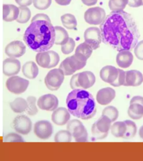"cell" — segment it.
Instances as JSON below:
<instances>
[{"label": "cell", "mask_w": 143, "mask_h": 161, "mask_svg": "<svg viewBox=\"0 0 143 161\" xmlns=\"http://www.w3.org/2000/svg\"><path fill=\"white\" fill-rule=\"evenodd\" d=\"M102 115L108 117L112 122H114L118 118V111L113 106H108L103 109Z\"/></svg>", "instance_id": "cell-34"}, {"label": "cell", "mask_w": 143, "mask_h": 161, "mask_svg": "<svg viewBox=\"0 0 143 161\" xmlns=\"http://www.w3.org/2000/svg\"><path fill=\"white\" fill-rule=\"evenodd\" d=\"M72 0H55V2L60 6H67L69 5Z\"/></svg>", "instance_id": "cell-48"}, {"label": "cell", "mask_w": 143, "mask_h": 161, "mask_svg": "<svg viewBox=\"0 0 143 161\" xmlns=\"http://www.w3.org/2000/svg\"><path fill=\"white\" fill-rule=\"evenodd\" d=\"M139 136H140V137L143 140V125L141 126L140 127V128L139 129Z\"/></svg>", "instance_id": "cell-49"}, {"label": "cell", "mask_w": 143, "mask_h": 161, "mask_svg": "<svg viewBox=\"0 0 143 161\" xmlns=\"http://www.w3.org/2000/svg\"><path fill=\"white\" fill-rule=\"evenodd\" d=\"M29 85V81L19 76H11L8 78L6 86L11 93L19 95L24 92Z\"/></svg>", "instance_id": "cell-9"}, {"label": "cell", "mask_w": 143, "mask_h": 161, "mask_svg": "<svg viewBox=\"0 0 143 161\" xmlns=\"http://www.w3.org/2000/svg\"><path fill=\"white\" fill-rule=\"evenodd\" d=\"M67 130L70 132L77 142H85L88 141L87 131L82 123L77 119L69 121L67 126Z\"/></svg>", "instance_id": "cell-7"}, {"label": "cell", "mask_w": 143, "mask_h": 161, "mask_svg": "<svg viewBox=\"0 0 143 161\" xmlns=\"http://www.w3.org/2000/svg\"><path fill=\"white\" fill-rule=\"evenodd\" d=\"M10 106L14 113H22L28 108V103L24 98L18 97L10 103Z\"/></svg>", "instance_id": "cell-27"}, {"label": "cell", "mask_w": 143, "mask_h": 161, "mask_svg": "<svg viewBox=\"0 0 143 161\" xmlns=\"http://www.w3.org/2000/svg\"><path fill=\"white\" fill-rule=\"evenodd\" d=\"M135 103H139L143 106V97L139 96H136L133 97L130 100V104Z\"/></svg>", "instance_id": "cell-46"}, {"label": "cell", "mask_w": 143, "mask_h": 161, "mask_svg": "<svg viewBox=\"0 0 143 161\" xmlns=\"http://www.w3.org/2000/svg\"><path fill=\"white\" fill-rule=\"evenodd\" d=\"M118 74V68L113 65H106L101 69L100 76L105 82L111 84L116 80Z\"/></svg>", "instance_id": "cell-20"}, {"label": "cell", "mask_w": 143, "mask_h": 161, "mask_svg": "<svg viewBox=\"0 0 143 161\" xmlns=\"http://www.w3.org/2000/svg\"><path fill=\"white\" fill-rule=\"evenodd\" d=\"M87 62L80 59L74 54L65 58L60 63L59 68L63 70L65 75H73L77 70H80L86 65Z\"/></svg>", "instance_id": "cell-6"}, {"label": "cell", "mask_w": 143, "mask_h": 161, "mask_svg": "<svg viewBox=\"0 0 143 161\" xmlns=\"http://www.w3.org/2000/svg\"><path fill=\"white\" fill-rule=\"evenodd\" d=\"M37 20H48L49 21H51L50 18H49L48 15H45L44 14H38L33 17L31 22Z\"/></svg>", "instance_id": "cell-44"}, {"label": "cell", "mask_w": 143, "mask_h": 161, "mask_svg": "<svg viewBox=\"0 0 143 161\" xmlns=\"http://www.w3.org/2000/svg\"><path fill=\"white\" fill-rule=\"evenodd\" d=\"M19 15V8L15 5L4 4L3 5V20L11 22L16 20Z\"/></svg>", "instance_id": "cell-22"}, {"label": "cell", "mask_w": 143, "mask_h": 161, "mask_svg": "<svg viewBox=\"0 0 143 161\" xmlns=\"http://www.w3.org/2000/svg\"><path fill=\"white\" fill-rule=\"evenodd\" d=\"M134 54L138 59L143 60V40L138 42L134 48Z\"/></svg>", "instance_id": "cell-41"}, {"label": "cell", "mask_w": 143, "mask_h": 161, "mask_svg": "<svg viewBox=\"0 0 143 161\" xmlns=\"http://www.w3.org/2000/svg\"><path fill=\"white\" fill-rule=\"evenodd\" d=\"M105 10L100 7L90 8L85 13V22L90 25H100L106 18Z\"/></svg>", "instance_id": "cell-10"}, {"label": "cell", "mask_w": 143, "mask_h": 161, "mask_svg": "<svg viewBox=\"0 0 143 161\" xmlns=\"http://www.w3.org/2000/svg\"><path fill=\"white\" fill-rule=\"evenodd\" d=\"M59 104L58 99L52 94H46L41 96L38 99V107L43 110L54 111L58 108Z\"/></svg>", "instance_id": "cell-14"}, {"label": "cell", "mask_w": 143, "mask_h": 161, "mask_svg": "<svg viewBox=\"0 0 143 161\" xmlns=\"http://www.w3.org/2000/svg\"><path fill=\"white\" fill-rule=\"evenodd\" d=\"M100 29L103 43L118 52L133 50L140 37L134 18L124 10L110 13Z\"/></svg>", "instance_id": "cell-1"}, {"label": "cell", "mask_w": 143, "mask_h": 161, "mask_svg": "<svg viewBox=\"0 0 143 161\" xmlns=\"http://www.w3.org/2000/svg\"><path fill=\"white\" fill-rule=\"evenodd\" d=\"M13 127L18 133L27 135L32 129V122L29 118L24 115H18L13 121Z\"/></svg>", "instance_id": "cell-12"}, {"label": "cell", "mask_w": 143, "mask_h": 161, "mask_svg": "<svg viewBox=\"0 0 143 161\" xmlns=\"http://www.w3.org/2000/svg\"><path fill=\"white\" fill-rule=\"evenodd\" d=\"M112 121L110 119L106 116L102 115L98 120L95 123L96 127L98 130L103 134H108V131L111 129V124Z\"/></svg>", "instance_id": "cell-26"}, {"label": "cell", "mask_w": 143, "mask_h": 161, "mask_svg": "<svg viewBox=\"0 0 143 161\" xmlns=\"http://www.w3.org/2000/svg\"><path fill=\"white\" fill-rule=\"evenodd\" d=\"M128 5L131 8H138L143 6V0H129Z\"/></svg>", "instance_id": "cell-43"}, {"label": "cell", "mask_w": 143, "mask_h": 161, "mask_svg": "<svg viewBox=\"0 0 143 161\" xmlns=\"http://www.w3.org/2000/svg\"><path fill=\"white\" fill-rule=\"evenodd\" d=\"M116 96L115 91L111 87H105L98 91L96 100L101 105H107L113 100Z\"/></svg>", "instance_id": "cell-17"}, {"label": "cell", "mask_w": 143, "mask_h": 161, "mask_svg": "<svg viewBox=\"0 0 143 161\" xmlns=\"http://www.w3.org/2000/svg\"><path fill=\"white\" fill-rule=\"evenodd\" d=\"M118 76L113 82L111 83V85L113 87H119L121 86H124L125 80V72L123 69L118 68Z\"/></svg>", "instance_id": "cell-39"}, {"label": "cell", "mask_w": 143, "mask_h": 161, "mask_svg": "<svg viewBox=\"0 0 143 161\" xmlns=\"http://www.w3.org/2000/svg\"><path fill=\"white\" fill-rule=\"evenodd\" d=\"M111 132L116 138H123L126 131V125L125 121H117L111 126Z\"/></svg>", "instance_id": "cell-29"}, {"label": "cell", "mask_w": 143, "mask_h": 161, "mask_svg": "<svg viewBox=\"0 0 143 161\" xmlns=\"http://www.w3.org/2000/svg\"><path fill=\"white\" fill-rule=\"evenodd\" d=\"M129 0H109L108 6L112 11H123L128 4Z\"/></svg>", "instance_id": "cell-31"}, {"label": "cell", "mask_w": 143, "mask_h": 161, "mask_svg": "<svg viewBox=\"0 0 143 161\" xmlns=\"http://www.w3.org/2000/svg\"><path fill=\"white\" fill-rule=\"evenodd\" d=\"M93 49L85 42L81 43L76 48L74 55L84 62H87L93 52Z\"/></svg>", "instance_id": "cell-23"}, {"label": "cell", "mask_w": 143, "mask_h": 161, "mask_svg": "<svg viewBox=\"0 0 143 161\" xmlns=\"http://www.w3.org/2000/svg\"><path fill=\"white\" fill-rule=\"evenodd\" d=\"M75 41L72 38H69L67 43L62 45V52L64 54H69L73 52L75 48Z\"/></svg>", "instance_id": "cell-37"}, {"label": "cell", "mask_w": 143, "mask_h": 161, "mask_svg": "<svg viewBox=\"0 0 143 161\" xmlns=\"http://www.w3.org/2000/svg\"><path fill=\"white\" fill-rule=\"evenodd\" d=\"M19 15L16 19L17 22L20 24L28 23L31 18V11L29 8L26 6L19 7Z\"/></svg>", "instance_id": "cell-33"}, {"label": "cell", "mask_w": 143, "mask_h": 161, "mask_svg": "<svg viewBox=\"0 0 143 161\" xmlns=\"http://www.w3.org/2000/svg\"><path fill=\"white\" fill-rule=\"evenodd\" d=\"M55 44L57 45H62L68 42L69 35L67 30L61 26H55Z\"/></svg>", "instance_id": "cell-25"}, {"label": "cell", "mask_w": 143, "mask_h": 161, "mask_svg": "<svg viewBox=\"0 0 143 161\" xmlns=\"http://www.w3.org/2000/svg\"><path fill=\"white\" fill-rule=\"evenodd\" d=\"M72 136L68 130H60L55 134L54 141L56 142H70Z\"/></svg>", "instance_id": "cell-36"}, {"label": "cell", "mask_w": 143, "mask_h": 161, "mask_svg": "<svg viewBox=\"0 0 143 161\" xmlns=\"http://www.w3.org/2000/svg\"><path fill=\"white\" fill-rule=\"evenodd\" d=\"M81 1L84 5L88 6H91L96 5L97 3V0H81Z\"/></svg>", "instance_id": "cell-47"}, {"label": "cell", "mask_w": 143, "mask_h": 161, "mask_svg": "<svg viewBox=\"0 0 143 161\" xmlns=\"http://www.w3.org/2000/svg\"><path fill=\"white\" fill-rule=\"evenodd\" d=\"M28 108L26 110V113L30 116L35 115L38 113V108L36 106V98L34 96H29L27 98Z\"/></svg>", "instance_id": "cell-35"}, {"label": "cell", "mask_w": 143, "mask_h": 161, "mask_svg": "<svg viewBox=\"0 0 143 161\" xmlns=\"http://www.w3.org/2000/svg\"><path fill=\"white\" fill-rule=\"evenodd\" d=\"M26 53V46L19 40L13 41L5 48L6 54L10 58H19Z\"/></svg>", "instance_id": "cell-15"}, {"label": "cell", "mask_w": 143, "mask_h": 161, "mask_svg": "<svg viewBox=\"0 0 143 161\" xmlns=\"http://www.w3.org/2000/svg\"><path fill=\"white\" fill-rule=\"evenodd\" d=\"M84 39L85 43L90 45L93 50H96L102 41L100 29L97 27L88 28L85 31Z\"/></svg>", "instance_id": "cell-11"}, {"label": "cell", "mask_w": 143, "mask_h": 161, "mask_svg": "<svg viewBox=\"0 0 143 161\" xmlns=\"http://www.w3.org/2000/svg\"><path fill=\"white\" fill-rule=\"evenodd\" d=\"M95 82V75L90 71H85L72 77L70 81V87L72 90H86L92 87Z\"/></svg>", "instance_id": "cell-4"}, {"label": "cell", "mask_w": 143, "mask_h": 161, "mask_svg": "<svg viewBox=\"0 0 143 161\" xmlns=\"http://www.w3.org/2000/svg\"><path fill=\"white\" fill-rule=\"evenodd\" d=\"M61 21L63 24V26L69 30L75 29L77 21L75 19V16L70 14H65L61 16Z\"/></svg>", "instance_id": "cell-30"}, {"label": "cell", "mask_w": 143, "mask_h": 161, "mask_svg": "<svg viewBox=\"0 0 143 161\" xmlns=\"http://www.w3.org/2000/svg\"><path fill=\"white\" fill-rule=\"evenodd\" d=\"M36 61L41 67L52 68L58 65L60 57L58 53L53 50L38 53L36 55Z\"/></svg>", "instance_id": "cell-5"}, {"label": "cell", "mask_w": 143, "mask_h": 161, "mask_svg": "<svg viewBox=\"0 0 143 161\" xmlns=\"http://www.w3.org/2000/svg\"><path fill=\"white\" fill-rule=\"evenodd\" d=\"M34 131L39 138L48 139L53 134V125L49 121H38L34 125Z\"/></svg>", "instance_id": "cell-13"}, {"label": "cell", "mask_w": 143, "mask_h": 161, "mask_svg": "<svg viewBox=\"0 0 143 161\" xmlns=\"http://www.w3.org/2000/svg\"><path fill=\"white\" fill-rule=\"evenodd\" d=\"M134 56L130 50H122L116 55V63L118 65L123 68L129 67L133 63Z\"/></svg>", "instance_id": "cell-21"}, {"label": "cell", "mask_w": 143, "mask_h": 161, "mask_svg": "<svg viewBox=\"0 0 143 161\" xmlns=\"http://www.w3.org/2000/svg\"><path fill=\"white\" fill-rule=\"evenodd\" d=\"M21 63L15 58L6 59L3 62V73L7 76L16 75L20 72Z\"/></svg>", "instance_id": "cell-16"}, {"label": "cell", "mask_w": 143, "mask_h": 161, "mask_svg": "<svg viewBox=\"0 0 143 161\" xmlns=\"http://www.w3.org/2000/svg\"></svg>", "instance_id": "cell-50"}, {"label": "cell", "mask_w": 143, "mask_h": 161, "mask_svg": "<svg viewBox=\"0 0 143 161\" xmlns=\"http://www.w3.org/2000/svg\"><path fill=\"white\" fill-rule=\"evenodd\" d=\"M128 114L132 119H140L143 117V106L137 103L130 104Z\"/></svg>", "instance_id": "cell-28"}, {"label": "cell", "mask_w": 143, "mask_h": 161, "mask_svg": "<svg viewBox=\"0 0 143 161\" xmlns=\"http://www.w3.org/2000/svg\"><path fill=\"white\" fill-rule=\"evenodd\" d=\"M70 118V113L65 108H59L55 109L52 115V120L57 125H64Z\"/></svg>", "instance_id": "cell-18"}, {"label": "cell", "mask_w": 143, "mask_h": 161, "mask_svg": "<svg viewBox=\"0 0 143 161\" xmlns=\"http://www.w3.org/2000/svg\"><path fill=\"white\" fill-rule=\"evenodd\" d=\"M22 71L24 75L29 79H34L39 74V68L33 61L27 62L23 65Z\"/></svg>", "instance_id": "cell-24"}, {"label": "cell", "mask_w": 143, "mask_h": 161, "mask_svg": "<svg viewBox=\"0 0 143 161\" xmlns=\"http://www.w3.org/2000/svg\"><path fill=\"white\" fill-rule=\"evenodd\" d=\"M68 110L70 114L82 120H89L97 112L93 95L84 89L73 90L66 100Z\"/></svg>", "instance_id": "cell-3"}, {"label": "cell", "mask_w": 143, "mask_h": 161, "mask_svg": "<svg viewBox=\"0 0 143 161\" xmlns=\"http://www.w3.org/2000/svg\"><path fill=\"white\" fill-rule=\"evenodd\" d=\"M23 39L35 52L48 51L55 44V27L48 20H35L26 29Z\"/></svg>", "instance_id": "cell-2"}, {"label": "cell", "mask_w": 143, "mask_h": 161, "mask_svg": "<svg viewBox=\"0 0 143 161\" xmlns=\"http://www.w3.org/2000/svg\"><path fill=\"white\" fill-rule=\"evenodd\" d=\"M92 134L93 136V138L95 139L96 140H101L106 138L108 134H103L100 132V131L97 130V129L96 127L95 124H93V125L92 126Z\"/></svg>", "instance_id": "cell-42"}, {"label": "cell", "mask_w": 143, "mask_h": 161, "mask_svg": "<svg viewBox=\"0 0 143 161\" xmlns=\"http://www.w3.org/2000/svg\"><path fill=\"white\" fill-rule=\"evenodd\" d=\"M143 82V75L140 71L130 70L125 72V80L124 86L136 87Z\"/></svg>", "instance_id": "cell-19"}, {"label": "cell", "mask_w": 143, "mask_h": 161, "mask_svg": "<svg viewBox=\"0 0 143 161\" xmlns=\"http://www.w3.org/2000/svg\"><path fill=\"white\" fill-rule=\"evenodd\" d=\"M15 2L20 6H29L32 4L33 0H15Z\"/></svg>", "instance_id": "cell-45"}, {"label": "cell", "mask_w": 143, "mask_h": 161, "mask_svg": "<svg viewBox=\"0 0 143 161\" xmlns=\"http://www.w3.org/2000/svg\"><path fill=\"white\" fill-rule=\"evenodd\" d=\"M4 142H24L23 138L21 136L14 133L8 134L4 137Z\"/></svg>", "instance_id": "cell-40"}, {"label": "cell", "mask_w": 143, "mask_h": 161, "mask_svg": "<svg viewBox=\"0 0 143 161\" xmlns=\"http://www.w3.org/2000/svg\"><path fill=\"white\" fill-rule=\"evenodd\" d=\"M64 80V74L60 68L50 70L45 77L44 82L47 87L50 91L58 90Z\"/></svg>", "instance_id": "cell-8"}, {"label": "cell", "mask_w": 143, "mask_h": 161, "mask_svg": "<svg viewBox=\"0 0 143 161\" xmlns=\"http://www.w3.org/2000/svg\"><path fill=\"white\" fill-rule=\"evenodd\" d=\"M126 125V131L123 138L130 139L133 138L135 136L137 131V127L136 124L133 121L126 120L124 121Z\"/></svg>", "instance_id": "cell-32"}, {"label": "cell", "mask_w": 143, "mask_h": 161, "mask_svg": "<svg viewBox=\"0 0 143 161\" xmlns=\"http://www.w3.org/2000/svg\"><path fill=\"white\" fill-rule=\"evenodd\" d=\"M33 4L38 10H45L50 7L52 0H33Z\"/></svg>", "instance_id": "cell-38"}]
</instances>
